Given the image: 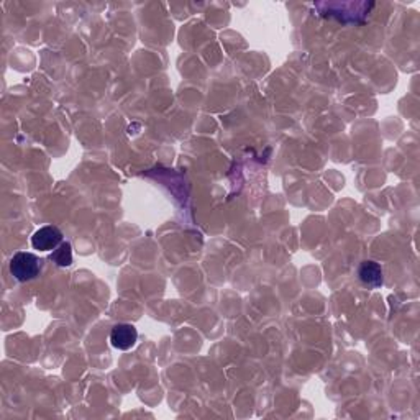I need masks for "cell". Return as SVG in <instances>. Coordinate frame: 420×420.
Listing matches in <instances>:
<instances>
[{"label": "cell", "mask_w": 420, "mask_h": 420, "mask_svg": "<svg viewBox=\"0 0 420 420\" xmlns=\"http://www.w3.org/2000/svg\"><path fill=\"white\" fill-rule=\"evenodd\" d=\"M138 332L131 324H118L110 330V343L120 351H128L136 345Z\"/></svg>", "instance_id": "obj_3"}, {"label": "cell", "mask_w": 420, "mask_h": 420, "mask_svg": "<svg viewBox=\"0 0 420 420\" xmlns=\"http://www.w3.org/2000/svg\"><path fill=\"white\" fill-rule=\"evenodd\" d=\"M62 243V232L55 225H45L31 236V246L38 251H52Z\"/></svg>", "instance_id": "obj_2"}, {"label": "cell", "mask_w": 420, "mask_h": 420, "mask_svg": "<svg viewBox=\"0 0 420 420\" xmlns=\"http://www.w3.org/2000/svg\"><path fill=\"white\" fill-rule=\"evenodd\" d=\"M358 277L360 281L363 282L365 286L371 287V289H376V287H381L382 286V267L380 262L376 261H363L358 267Z\"/></svg>", "instance_id": "obj_4"}, {"label": "cell", "mask_w": 420, "mask_h": 420, "mask_svg": "<svg viewBox=\"0 0 420 420\" xmlns=\"http://www.w3.org/2000/svg\"><path fill=\"white\" fill-rule=\"evenodd\" d=\"M50 260L60 267H70L72 265V246L70 241H62L57 248L52 250Z\"/></svg>", "instance_id": "obj_5"}, {"label": "cell", "mask_w": 420, "mask_h": 420, "mask_svg": "<svg viewBox=\"0 0 420 420\" xmlns=\"http://www.w3.org/2000/svg\"><path fill=\"white\" fill-rule=\"evenodd\" d=\"M9 270L10 275H12L18 282H28L40 275L41 261L38 260V256L33 253L20 251V253L13 255V258L10 260Z\"/></svg>", "instance_id": "obj_1"}]
</instances>
